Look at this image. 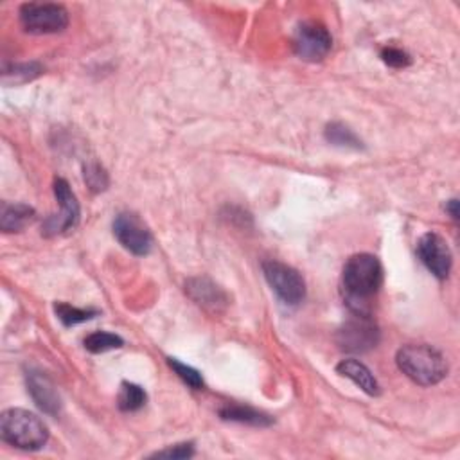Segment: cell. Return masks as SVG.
I'll return each mask as SVG.
<instances>
[{"instance_id":"cell-1","label":"cell","mask_w":460,"mask_h":460,"mask_svg":"<svg viewBox=\"0 0 460 460\" xmlns=\"http://www.w3.org/2000/svg\"><path fill=\"white\" fill-rule=\"evenodd\" d=\"M342 285L349 308L355 313H367L365 304L379 292L383 285V267L372 253H356L344 267Z\"/></svg>"},{"instance_id":"cell-2","label":"cell","mask_w":460,"mask_h":460,"mask_svg":"<svg viewBox=\"0 0 460 460\" xmlns=\"http://www.w3.org/2000/svg\"><path fill=\"white\" fill-rule=\"evenodd\" d=\"M396 363L409 379L421 386H433L448 376V362L444 355L425 344L402 347Z\"/></svg>"},{"instance_id":"cell-3","label":"cell","mask_w":460,"mask_h":460,"mask_svg":"<svg viewBox=\"0 0 460 460\" xmlns=\"http://www.w3.org/2000/svg\"><path fill=\"white\" fill-rule=\"evenodd\" d=\"M0 437L19 449L36 451L47 444L49 430L36 414L24 409H10L0 416Z\"/></svg>"},{"instance_id":"cell-4","label":"cell","mask_w":460,"mask_h":460,"mask_svg":"<svg viewBox=\"0 0 460 460\" xmlns=\"http://www.w3.org/2000/svg\"><path fill=\"white\" fill-rule=\"evenodd\" d=\"M20 24L31 35H54L69 26V13L59 4L29 3L20 8Z\"/></svg>"},{"instance_id":"cell-5","label":"cell","mask_w":460,"mask_h":460,"mask_svg":"<svg viewBox=\"0 0 460 460\" xmlns=\"http://www.w3.org/2000/svg\"><path fill=\"white\" fill-rule=\"evenodd\" d=\"M262 274H265L269 286L286 306H299L304 300L306 283L295 269L272 259L262 262Z\"/></svg>"},{"instance_id":"cell-6","label":"cell","mask_w":460,"mask_h":460,"mask_svg":"<svg viewBox=\"0 0 460 460\" xmlns=\"http://www.w3.org/2000/svg\"><path fill=\"white\" fill-rule=\"evenodd\" d=\"M337 342L344 351L365 353L378 346L379 330L367 313H355L337 335Z\"/></svg>"},{"instance_id":"cell-7","label":"cell","mask_w":460,"mask_h":460,"mask_svg":"<svg viewBox=\"0 0 460 460\" xmlns=\"http://www.w3.org/2000/svg\"><path fill=\"white\" fill-rule=\"evenodd\" d=\"M54 196L59 206V213L45 222L43 232L47 236H56L61 232L74 230L78 227L80 216H82L76 194L71 191V185L67 180H63V178L54 180Z\"/></svg>"},{"instance_id":"cell-8","label":"cell","mask_w":460,"mask_h":460,"mask_svg":"<svg viewBox=\"0 0 460 460\" xmlns=\"http://www.w3.org/2000/svg\"><path fill=\"white\" fill-rule=\"evenodd\" d=\"M113 236L134 255H148L153 248V236L144 222L134 213H121L113 220Z\"/></svg>"},{"instance_id":"cell-9","label":"cell","mask_w":460,"mask_h":460,"mask_svg":"<svg viewBox=\"0 0 460 460\" xmlns=\"http://www.w3.org/2000/svg\"><path fill=\"white\" fill-rule=\"evenodd\" d=\"M331 47H333V38L330 31H327L325 26H322L320 22L308 20L297 27L293 38V49L300 59L320 61L330 54Z\"/></svg>"},{"instance_id":"cell-10","label":"cell","mask_w":460,"mask_h":460,"mask_svg":"<svg viewBox=\"0 0 460 460\" xmlns=\"http://www.w3.org/2000/svg\"><path fill=\"white\" fill-rule=\"evenodd\" d=\"M417 255L423 261V265L437 279H446L449 276L453 267V255L448 241L442 236L435 232H426L425 236H421L417 243Z\"/></svg>"},{"instance_id":"cell-11","label":"cell","mask_w":460,"mask_h":460,"mask_svg":"<svg viewBox=\"0 0 460 460\" xmlns=\"http://www.w3.org/2000/svg\"><path fill=\"white\" fill-rule=\"evenodd\" d=\"M185 292L196 304L211 313H222L229 306L227 293L207 277L189 279L185 283Z\"/></svg>"},{"instance_id":"cell-12","label":"cell","mask_w":460,"mask_h":460,"mask_svg":"<svg viewBox=\"0 0 460 460\" xmlns=\"http://www.w3.org/2000/svg\"><path fill=\"white\" fill-rule=\"evenodd\" d=\"M26 381L31 398L38 409L49 416H58L61 410V400L52 381L40 370H27Z\"/></svg>"},{"instance_id":"cell-13","label":"cell","mask_w":460,"mask_h":460,"mask_svg":"<svg viewBox=\"0 0 460 460\" xmlns=\"http://www.w3.org/2000/svg\"><path fill=\"white\" fill-rule=\"evenodd\" d=\"M337 370L340 376L351 379L360 390H363L367 396H379L381 394V386L378 383V379L374 378V374L370 372V369L367 365H363L362 362L358 360H342L339 365H337Z\"/></svg>"},{"instance_id":"cell-14","label":"cell","mask_w":460,"mask_h":460,"mask_svg":"<svg viewBox=\"0 0 460 460\" xmlns=\"http://www.w3.org/2000/svg\"><path fill=\"white\" fill-rule=\"evenodd\" d=\"M35 209L26 204H4L0 211V229L4 232H22L35 222Z\"/></svg>"},{"instance_id":"cell-15","label":"cell","mask_w":460,"mask_h":460,"mask_svg":"<svg viewBox=\"0 0 460 460\" xmlns=\"http://www.w3.org/2000/svg\"><path fill=\"white\" fill-rule=\"evenodd\" d=\"M220 416L225 421H234V423L250 425V426H270L272 425L270 416L262 414L259 410H253L250 407H243V405H227L220 410Z\"/></svg>"},{"instance_id":"cell-16","label":"cell","mask_w":460,"mask_h":460,"mask_svg":"<svg viewBox=\"0 0 460 460\" xmlns=\"http://www.w3.org/2000/svg\"><path fill=\"white\" fill-rule=\"evenodd\" d=\"M146 402H148L146 390L141 385L129 383V381H124L121 385L119 396H117V405L122 412H137L146 405Z\"/></svg>"},{"instance_id":"cell-17","label":"cell","mask_w":460,"mask_h":460,"mask_svg":"<svg viewBox=\"0 0 460 460\" xmlns=\"http://www.w3.org/2000/svg\"><path fill=\"white\" fill-rule=\"evenodd\" d=\"M325 139L327 143H331L333 146L339 148H347V150H362V141L356 137L355 131L347 128L342 122H331L325 128Z\"/></svg>"},{"instance_id":"cell-18","label":"cell","mask_w":460,"mask_h":460,"mask_svg":"<svg viewBox=\"0 0 460 460\" xmlns=\"http://www.w3.org/2000/svg\"><path fill=\"white\" fill-rule=\"evenodd\" d=\"M54 311H56V316L59 318V322L63 325H67V327H73V325L83 324L87 320H92L97 315L96 309H83V308L71 306L67 302H58L54 306Z\"/></svg>"},{"instance_id":"cell-19","label":"cell","mask_w":460,"mask_h":460,"mask_svg":"<svg viewBox=\"0 0 460 460\" xmlns=\"http://www.w3.org/2000/svg\"><path fill=\"white\" fill-rule=\"evenodd\" d=\"M122 346H124V340L119 335L106 333V331H96V333H90L85 339V349L89 353H94V355H101V353H106V351H112V349H119Z\"/></svg>"},{"instance_id":"cell-20","label":"cell","mask_w":460,"mask_h":460,"mask_svg":"<svg viewBox=\"0 0 460 460\" xmlns=\"http://www.w3.org/2000/svg\"><path fill=\"white\" fill-rule=\"evenodd\" d=\"M168 363H169V367L176 372V376H178L185 385H189V386L194 388V390L204 388L206 383H204V378H202L200 370H196L194 367L182 363V362L176 360V358H169Z\"/></svg>"},{"instance_id":"cell-21","label":"cell","mask_w":460,"mask_h":460,"mask_svg":"<svg viewBox=\"0 0 460 460\" xmlns=\"http://www.w3.org/2000/svg\"><path fill=\"white\" fill-rule=\"evenodd\" d=\"M381 59L392 69H405L412 63L410 54L398 47H385L381 51Z\"/></svg>"},{"instance_id":"cell-22","label":"cell","mask_w":460,"mask_h":460,"mask_svg":"<svg viewBox=\"0 0 460 460\" xmlns=\"http://www.w3.org/2000/svg\"><path fill=\"white\" fill-rule=\"evenodd\" d=\"M85 182L94 192H101L108 187V175L99 164L85 166Z\"/></svg>"},{"instance_id":"cell-23","label":"cell","mask_w":460,"mask_h":460,"mask_svg":"<svg viewBox=\"0 0 460 460\" xmlns=\"http://www.w3.org/2000/svg\"><path fill=\"white\" fill-rule=\"evenodd\" d=\"M192 455H194V446L191 442L176 444L173 448H168V449H162V451L155 453V456H159V458H173V460H176V458H189Z\"/></svg>"},{"instance_id":"cell-24","label":"cell","mask_w":460,"mask_h":460,"mask_svg":"<svg viewBox=\"0 0 460 460\" xmlns=\"http://www.w3.org/2000/svg\"><path fill=\"white\" fill-rule=\"evenodd\" d=\"M446 213H448L455 222L458 220V202H456L455 199L446 204Z\"/></svg>"}]
</instances>
